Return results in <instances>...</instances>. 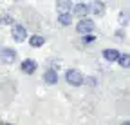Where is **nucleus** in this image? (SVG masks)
<instances>
[{
    "mask_svg": "<svg viewBox=\"0 0 130 125\" xmlns=\"http://www.w3.org/2000/svg\"><path fill=\"white\" fill-rule=\"evenodd\" d=\"M65 80H67L71 85L78 87V85L83 84V74H81L78 69H69L67 73H65Z\"/></svg>",
    "mask_w": 130,
    "mask_h": 125,
    "instance_id": "f257e3e1",
    "label": "nucleus"
},
{
    "mask_svg": "<svg viewBox=\"0 0 130 125\" xmlns=\"http://www.w3.org/2000/svg\"><path fill=\"white\" fill-rule=\"evenodd\" d=\"M76 31H78V33H81V35H89V33H92V31H94V22L89 20V18L79 20L78 25H76Z\"/></svg>",
    "mask_w": 130,
    "mask_h": 125,
    "instance_id": "f03ea898",
    "label": "nucleus"
},
{
    "mask_svg": "<svg viewBox=\"0 0 130 125\" xmlns=\"http://www.w3.org/2000/svg\"><path fill=\"white\" fill-rule=\"evenodd\" d=\"M11 35H13V38L16 42H24L25 36H27V29L24 25H20V24H14L13 29H11Z\"/></svg>",
    "mask_w": 130,
    "mask_h": 125,
    "instance_id": "7ed1b4c3",
    "label": "nucleus"
},
{
    "mask_svg": "<svg viewBox=\"0 0 130 125\" xmlns=\"http://www.w3.org/2000/svg\"><path fill=\"white\" fill-rule=\"evenodd\" d=\"M0 58L4 62H7V64H11V62L16 60V51L9 49V47H4V49H0Z\"/></svg>",
    "mask_w": 130,
    "mask_h": 125,
    "instance_id": "20e7f679",
    "label": "nucleus"
},
{
    "mask_svg": "<svg viewBox=\"0 0 130 125\" xmlns=\"http://www.w3.org/2000/svg\"><path fill=\"white\" fill-rule=\"evenodd\" d=\"M72 9H74V15H76V17H79L81 20H83V18L87 17V15H89L90 6H87V4H76Z\"/></svg>",
    "mask_w": 130,
    "mask_h": 125,
    "instance_id": "39448f33",
    "label": "nucleus"
},
{
    "mask_svg": "<svg viewBox=\"0 0 130 125\" xmlns=\"http://www.w3.org/2000/svg\"><path fill=\"white\" fill-rule=\"evenodd\" d=\"M22 71L25 74H32V73L36 71V62L35 60H24L22 62Z\"/></svg>",
    "mask_w": 130,
    "mask_h": 125,
    "instance_id": "423d86ee",
    "label": "nucleus"
},
{
    "mask_svg": "<svg viewBox=\"0 0 130 125\" xmlns=\"http://www.w3.org/2000/svg\"><path fill=\"white\" fill-rule=\"evenodd\" d=\"M119 51H116V49H105L103 51V58L105 60H108V62H118L119 60Z\"/></svg>",
    "mask_w": 130,
    "mask_h": 125,
    "instance_id": "0eeeda50",
    "label": "nucleus"
},
{
    "mask_svg": "<svg viewBox=\"0 0 130 125\" xmlns=\"http://www.w3.org/2000/svg\"><path fill=\"white\" fill-rule=\"evenodd\" d=\"M43 80H45V84H56L58 82V73L56 71H53V69H49V71H45V74H43Z\"/></svg>",
    "mask_w": 130,
    "mask_h": 125,
    "instance_id": "6e6552de",
    "label": "nucleus"
},
{
    "mask_svg": "<svg viewBox=\"0 0 130 125\" xmlns=\"http://www.w3.org/2000/svg\"><path fill=\"white\" fill-rule=\"evenodd\" d=\"M29 44L32 45V47H42V45L45 44V38L40 36V35H32V36L29 38Z\"/></svg>",
    "mask_w": 130,
    "mask_h": 125,
    "instance_id": "1a4fd4ad",
    "label": "nucleus"
},
{
    "mask_svg": "<svg viewBox=\"0 0 130 125\" xmlns=\"http://www.w3.org/2000/svg\"><path fill=\"white\" fill-rule=\"evenodd\" d=\"M58 22H60L61 25H71L72 15H71V13H60V15H58Z\"/></svg>",
    "mask_w": 130,
    "mask_h": 125,
    "instance_id": "9d476101",
    "label": "nucleus"
},
{
    "mask_svg": "<svg viewBox=\"0 0 130 125\" xmlns=\"http://www.w3.org/2000/svg\"><path fill=\"white\" fill-rule=\"evenodd\" d=\"M90 9L94 11V15H98V17H101V15L105 13V6H103L101 2H94V4L90 6Z\"/></svg>",
    "mask_w": 130,
    "mask_h": 125,
    "instance_id": "9b49d317",
    "label": "nucleus"
},
{
    "mask_svg": "<svg viewBox=\"0 0 130 125\" xmlns=\"http://www.w3.org/2000/svg\"><path fill=\"white\" fill-rule=\"evenodd\" d=\"M56 7H58L60 13H69V9L72 7V4L67 2V0H63V2H58V4H56Z\"/></svg>",
    "mask_w": 130,
    "mask_h": 125,
    "instance_id": "f8f14e48",
    "label": "nucleus"
},
{
    "mask_svg": "<svg viewBox=\"0 0 130 125\" xmlns=\"http://www.w3.org/2000/svg\"><path fill=\"white\" fill-rule=\"evenodd\" d=\"M118 62H119V65H121V67H125V69H126V67H130V54H121Z\"/></svg>",
    "mask_w": 130,
    "mask_h": 125,
    "instance_id": "ddd939ff",
    "label": "nucleus"
},
{
    "mask_svg": "<svg viewBox=\"0 0 130 125\" xmlns=\"http://www.w3.org/2000/svg\"><path fill=\"white\" fill-rule=\"evenodd\" d=\"M119 22H121V24H128V22H130V11H123V13H121Z\"/></svg>",
    "mask_w": 130,
    "mask_h": 125,
    "instance_id": "4468645a",
    "label": "nucleus"
},
{
    "mask_svg": "<svg viewBox=\"0 0 130 125\" xmlns=\"http://www.w3.org/2000/svg\"><path fill=\"white\" fill-rule=\"evenodd\" d=\"M92 40H94L92 35H85V36H83V44H89V42H92Z\"/></svg>",
    "mask_w": 130,
    "mask_h": 125,
    "instance_id": "2eb2a0df",
    "label": "nucleus"
},
{
    "mask_svg": "<svg viewBox=\"0 0 130 125\" xmlns=\"http://www.w3.org/2000/svg\"><path fill=\"white\" fill-rule=\"evenodd\" d=\"M123 125H130V121H125V123H123Z\"/></svg>",
    "mask_w": 130,
    "mask_h": 125,
    "instance_id": "dca6fc26",
    "label": "nucleus"
}]
</instances>
